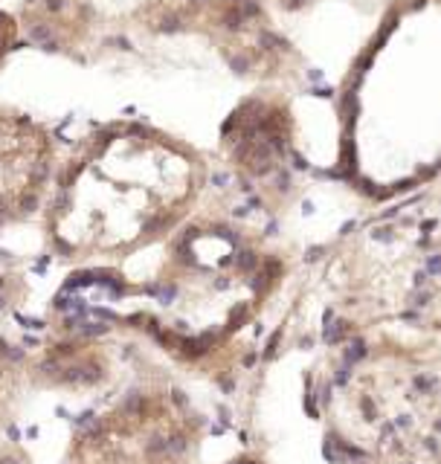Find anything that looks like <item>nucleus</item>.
<instances>
[{
    "label": "nucleus",
    "mask_w": 441,
    "mask_h": 464,
    "mask_svg": "<svg viewBox=\"0 0 441 464\" xmlns=\"http://www.w3.org/2000/svg\"><path fill=\"white\" fill-rule=\"evenodd\" d=\"M203 160L152 128L113 125L67 160L50 200L58 250L120 246L160 236L192 207Z\"/></svg>",
    "instance_id": "f257e3e1"
},
{
    "label": "nucleus",
    "mask_w": 441,
    "mask_h": 464,
    "mask_svg": "<svg viewBox=\"0 0 441 464\" xmlns=\"http://www.w3.org/2000/svg\"><path fill=\"white\" fill-rule=\"evenodd\" d=\"M53 171L47 128L21 113H0V221L29 215Z\"/></svg>",
    "instance_id": "f03ea898"
},
{
    "label": "nucleus",
    "mask_w": 441,
    "mask_h": 464,
    "mask_svg": "<svg viewBox=\"0 0 441 464\" xmlns=\"http://www.w3.org/2000/svg\"><path fill=\"white\" fill-rule=\"evenodd\" d=\"M15 41V21L9 14L0 12V62H4V55L9 53V44Z\"/></svg>",
    "instance_id": "7ed1b4c3"
}]
</instances>
